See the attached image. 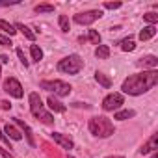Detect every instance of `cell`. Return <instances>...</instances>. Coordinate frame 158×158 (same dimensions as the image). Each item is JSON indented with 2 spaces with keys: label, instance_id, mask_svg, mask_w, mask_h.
I'll return each mask as SVG.
<instances>
[{
  "label": "cell",
  "instance_id": "11",
  "mask_svg": "<svg viewBox=\"0 0 158 158\" xmlns=\"http://www.w3.org/2000/svg\"><path fill=\"white\" fill-rule=\"evenodd\" d=\"M138 65H139V67H151V69H156V65H158V58H156V56H145V58H141V60L138 61Z\"/></svg>",
  "mask_w": 158,
  "mask_h": 158
},
{
  "label": "cell",
  "instance_id": "27",
  "mask_svg": "<svg viewBox=\"0 0 158 158\" xmlns=\"http://www.w3.org/2000/svg\"><path fill=\"white\" fill-rule=\"evenodd\" d=\"M17 56H19V60H21V63H23L24 67H28V60H26V56H24V52H23L21 48H17Z\"/></svg>",
  "mask_w": 158,
  "mask_h": 158
},
{
  "label": "cell",
  "instance_id": "22",
  "mask_svg": "<svg viewBox=\"0 0 158 158\" xmlns=\"http://www.w3.org/2000/svg\"><path fill=\"white\" fill-rule=\"evenodd\" d=\"M0 30H2V32H6L8 35H13V34L17 32L13 24H10L8 21H2V19H0Z\"/></svg>",
  "mask_w": 158,
  "mask_h": 158
},
{
  "label": "cell",
  "instance_id": "15",
  "mask_svg": "<svg viewBox=\"0 0 158 158\" xmlns=\"http://www.w3.org/2000/svg\"><path fill=\"white\" fill-rule=\"evenodd\" d=\"M95 80H97L102 88H112V80H110L104 73H99V71H97V73H95Z\"/></svg>",
  "mask_w": 158,
  "mask_h": 158
},
{
  "label": "cell",
  "instance_id": "12",
  "mask_svg": "<svg viewBox=\"0 0 158 158\" xmlns=\"http://www.w3.org/2000/svg\"><path fill=\"white\" fill-rule=\"evenodd\" d=\"M4 132H6V134H8V138H10V139H13V141H19V139L23 138V134H21V132H19V130H17L13 125H10V123L6 125Z\"/></svg>",
  "mask_w": 158,
  "mask_h": 158
},
{
  "label": "cell",
  "instance_id": "30",
  "mask_svg": "<svg viewBox=\"0 0 158 158\" xmlns=\"http://www.w3.org/2000/svg\"><path fill=\"white\" fill-rule=\"evenodd\" d=\"M104 8L106 10H117V8H121V2H106Z\"/></svg>",
  "mask_w": 158,
  "mask_h": 158
},
{
  "label": "cell",
  "instance_id": "18",
  "mask_svg": "<svg viewBox=\"0 0 158 158\" xmlns=\"http://www.w3.org/2000/svg\"><path fill=\"white\" fill-rule=\"evenodd\" d=\"M95 56H97L99 60H106V58L110 56V48H108L106 45H99L97 50H95Z\"/></svg>",
  "mask_w": 158,
  "mask_h": 158
},
{
  "label": "cell",
  "instance_id": "4",
  "mask_svg": "<svg viewBox=\"0 0 158 158\" xmlns=\"http://www.w3.org/2000/svg\"><path fill=\"white\" fill-rule=\"evenodd\" d=\"M84 67V60L78 56V54H71L63 60L58 61V71L61 73H67V74H76L80 73V69Z\"/></svg>",
  "mask_w": 158,
  "mask_h": 158
},
{
  "label": "cell",
  "instance_id": "34",
  "mask_svg": "<svg viewBox=\"0 0 158 158\" xmlns=\"http://www.w3.org/2000/svg\"><path fill=\"white\" fill-rule=\"evenodd\" d=\"M0 104H2V108H10V106H11V104H10V102H6V101H4V102H0Z\"/></svg>",
  "mask_w": 158,
  "mask_h": 158
},
{
  "label": "cell",
  "instance_id": "21",
  "mask_svg": "<svg viewBox=\"0 0 158 158\" xmlns=\"http://www.w3.org/2000/svg\"><path fill=\"white\" fill-rule=\"evenodd\" d=\"M121 48H123L125 52H132V50L136 48V43H134V39H132V37H127V39H123V41H121Z\"/></svg>",
  "mask_w": 158,
  "mask_h": 158
},
{
  "label": "cell",
  "instance_id": "28",
  "mask_svg": "<svg viewBox=\"0 0 158 158\" xmlns=\"http://www.w3.org/2000/svg\"><path fill=\"white\" fill-rule=\"evenodd\" d=\"M21 0H0V6L2 8H6V6H15V4H19Z\"/></svg>",
  "mask_w": 158,
  "mask_h": 158
},
{
  "label": "cell",
  "instance_id": "26",
  "mask_svg": "<svg viewBox=\"0 0 158 158\" xmlns=\"http://www.w3.org/2000/svg\"><path fill=\"white\" fill-rule=\"evenodd\" d=\"M58 24H60L61 32H69V19H67L65 15H60V17H58Z\"/></svg>",
  "mask_w": 158,
  "mask_h": 158
},
{
  "label": "cell",
  "instance_id": "9",
  "mask_svg": "<svg viewBox=\"0 0 158 158\" xmlns=\"http://www.w3.org/2000/svg\"><path fill=\"white\" fill-rule=\"evenodd\" d=\"M52 139H54L60 147H63V149H73V147H74L73 139H71L69 136L61 134V132H52Z\"/></svg>",
  "mask_w": 158,
  "mask_h": 158
},
{
  "label": "cell",
  "instance_id": "2",
  "mask_svg": "<svg viewBox=\"0 0 158 158\" xmlns=\"http://www.w3.org/2000/svg\"><path fill=\"white\" fill-rule=\"evenodd\" d=\"M89 132L97 138H110L115 128H114V123L104 117V115H99V117H91L89 119Z\"/></svg>",
  "mask_w": 158,
  "mask_h": 158
},
{
  "label": "cell",
  "instance_id": "16",
  "mask_svg": "<svg viewBox=\"0 0 158 158\" xmlns=\"http://www.w3.org/2000/svg\"><path fill=\"white\" fill-rule=\"evenodd\" d=\"M48 106H50V110H54V112H58V114H63L65 112V106L60 102V101H56L54 97H48Z\"/></svg>",
  "mask_w": 158,
  "mask_h": 158
},
{
  "label": "cell",
  "instance_id": "20",
  "mask_svg": "<svg viewBox=\"0 0 158 158\" xmlns=\"http://www.w3.org/2000/svg\"><path fill=\"white\" fill-rule=\"evenodd\" d=\"M134 115H136V112H134V110H121V112H117V114L114 115V119L125 121V119H130V117H134Z\"/></svg>",
  "mask_w": 158,
  "mask_h": 158
},
{
  "label": "cell",
  "instance_id": "32",
  "mask_svg": "<svg viewBox=\"0 0 158 158\" xmlns=\"http://www.w3.org/2000/svg\"><path fill=\"white\" fill-rule=\"evenodd\" d=\"M0 139H2L4 143H8V145H10V138H8V136H6V134L2 132V130H0Z\"/></svg>",
  "mask_w": 158,
  "mask_h": 158
},
{
  "label": "cell",
  "instance_id": "37",
  "mask_svg": "<svg viewBox=\"0 0 158 158\" xmlns=\"http://www.w3.org/2000/svg\"><path fill=\"white\" fill-rule=\"evenodd\" d=\"M0 74H2V69H0Z\"/></svg>",
  "mask_w": 158,
  "mask_h": 158
},
{
  "label": "cell",
  "instance_id": "35",
  "mask_svg": "<svg viewBox=\"0 0 158 158\" xmlns=\"http://www.w3.org/2000/svg\"><path fill=\"white\" fill-rule=\"evenodd\" d=\"M151 158H158V152H152V156Z\"/></svg>",
  "mask_w": 158,
  "mask_h": 158
},
{
  "label": "cell",
  "instance_id": "36",
  "mask_svg": "<svg viewBox=\"0 0 158 158\" xmlns=\"http://www.w3.org/2000/svg\"><path fill=\"white\" fill-rule=\"evenodd\" d=\"M106 158H123V156H106Z\"/></svg>",
  "mask_w": 158,
  "mask_h": 158
},
{
  "label": "cell",
  "instance_id": "1",
  "mask_svg": "<svg viewBox=\"0 0 158 158\" xmlns=\"http://www.w3.org/2000/svg\"><path fill=\"white\" fill-rule=\"evenodd\" d=\"M158 82V71L151 69V71H143V73H136L130 74L127 80L123 82L121 89L127 95H141L145 91H149L151 88H154Z\"/></svg>",
  "mask_w": 158,
  "mask_h": 158
},
{
  "label": "cell",
  "instance_id": "25",
  "mask_svg": "<svg viewBox=\"0 0 158 158\" xmlns=\"http://www.w3.org/2000/svg\"><path fill=\"white\" fill-rule=\"evenodd\" d=\"M143 19H145V21H147L151 26H154V24L158 23V15H156L154 11H149V13H145V15H143Z\"/></svg>",
  "mask_w": 158,
  "mask_h": 158
},
{
  "label": "cell",
  "instance_id": "19",
  "mask_svg": "<svg viewBox=\"0 0 158 158\" xmlns=\"http://www.w3.org/2000/svg\"><path fill=\"white\" fill-rule=\"evenodd\" d=\"M30 54H32V60L37 61V63L43 60V50H41L37 45H32V47H30Z\"/></svg>",
  "mask_w": 158,
  "mask_h": 158
},
{
  "label": "cell",
  "instance_id": "6",
  "mask_svg": "<svg viewBox=\"0 0 158 158\" xmlns=\"http://www.w3.org/2000/svg\"><path fill=\"white\" fill-rule=\"evenodd\" d=\"M101 17H102V11H101V10H91V11H84V13H76V15H74V23H76V24L89 26V24H93L95 21H99Z\"/></svg>",
  "mask_w": 158,
  "mask_h": 158
},
{
  "label": "cell",
  "instance_id": "8",
  "mask_svg": "<svg viewBox=\"0 0 158 158\" xmlns=\"http://www.w3.org/2000/svg\"><path fill=\"white\" fill-rule=\"evenodd\" d=\"M4 89H6L8 95H11V97H15V99H21V97L24 95L23 86H21V82L17 80V78H8V80L4 82Z\"/></svg>",
  "mask_w": 158,
  "mask_h": 158
},
{
  "label": "cell",
  "instance_id": "14",
  "mask_svg": "<svg viewBox=\"0 0 158 158\" xmlns=\"http://www.w3.org/2000/svg\"><path fill=\"white\" fill-rule=\"evenodd\" d=\"M154 34H156V28L149 24V26H145V28H143V30L139 32V39H141V41H147V39L154 37Z\"/></svg>",
  "mask_w": 158,
  "mask_h": 158
},
{
  "label": "cell",
  "instance_id": "31",
  "mask_svg": "<svg viewBox=\"0 0 158 158\" xmlns=\"http://www.w3.org/2000/svg\"><path fill=\"white\" fill-rule=\"evenodd\" d=\"M0 156H2V158H15V156H13L11 152H8L4 147H0Z\"/></svg>",
  "mask_w": 158,
  "mask_h": 158
},
{
  "label": "cell",
  "instance_id": "7",
  "mask_svg": "<svg viewBox=\"0 0 158 158\" xmlns=\"http://www.w3.org/2000/svg\"><path fill=\"white\" fill-rule=\"evenodd\" d=\"M123 93H110L104 101H102V110L104 112H114V110H117V108H121V104H123Z\"/></svg>",
  "mask_w": 158,
  "mask_h": 158
},
{
  "label": "cell",
  "instance_id": "17",
  "mask_svg": "<svg viewBox=\"0 0 158 158\" xmlns=\"http://www.w3.org/2000/svg\"><path fill=\"white\" fill-rule=\"evenodd\" d=\"M15 123H17V125H19V127H21V128L26 132V139H28V143H30V145H35V141H34V136H32V130H30V127H28V125H24L21 119H15Z\"/></svg>",
  "mask_w": 158,
  "mask_h": 158
},
{
  "label": "cell",
  "instance_id": "33",
  "mask_svg": "<svg viewBox=\"0 0 158 158\" xmlns=\"http://www.w3.org/2000/svg\"><path fill=\"white\" fill-rule=\"evenodd\" d=\"M0 61H2V63H8L10 58H8V56H0Z\"/></svg>",
  "mask_w": 158,
  "mask_h": 158
},
{
  "label": "cell",
  "instance_id": "13",
  "mask_svg": "<svg viewBox=\"0 0 158 158\" xmlns=\"http://www.w3.org/2000/svg\"><path fill=\"white\" fill-rule=\"evenodd\" d=\"M15 28H17V30H19V32H21L26 39H30V41H34V39H35V34H34L28 26H24L23 23H17V24H15Z\"/></svg>",
  "mask_w": 158,
  "mask_h": 158
},
{
  "label": "cell",
  "instance_id": "3",
  "mask_svg": "<svg viewBox=\"0 0 158 158\" xmlns=\"http://www.w3.org/2000/svg\"><path fill=\"white\" fill-rule=\"evenodd\" d=\"M28 101H30V112H32L41 123H45V125H54V117H52V114H48V112L45 110V104H43L39 93H35V91L30 93Z\"/></svg>",
  "mask_w": 158,
  "mask_h": 158
},
{
  "label": "cell",
  "instance_id": "5",
  "mask_svg": "<svg viewBox=\"0 0 158 158\" xmlns=\"http://www.w3.org/2000/svg\"><path fill=\"white\" fill-rule=\"evenodd\" d=\"M41 88L43 89H47V91H52L54 95H58V97H67L69 93H71V86L67 84V82H63V80H43L41 82Z\"/></svg>",
  "mask_w": 158,
  "mask_h": 158
},
{
  "label": "cell",
  "instance_id": "10",
  "mask_svg": "<svg viewBox=\"0 0 158 158\" xmlns=\"http://www.w3.org/2000/svg\"><path fill=\"white\" fill-rule=\"evenodd\" d=\"M156 149H158V134H152V136L149 138V141H147V143H143V147L139 149V152H141V154L156 152Z\"/></svg>",
  "mask_w": 158,
  "mask_h": 158
},
{
  "label": "cell",
  "instance_id": "23",
  "mask_svg": "<svg viewBox=\"0 0 158 158\" xmlns=\"http://www.w3.org/2000/svg\"><path fill=\"white\" fill-rule=\"evenodd\" d=\"M54 11V6H50V4H39V6H35V13H52Z\"/></svg>",
  "mask_w": 158,
  "mask_h": 158
},
{
  "label": "cell",
  "instance_id": "29",
  "mask_svg": "<svg viewBox=\"0 0 158 158\" xmlns=\"http://www.w3.org/2000/svg\"><path fill=\"white\" fill-rule=\"evenodd\" d=\"M0 45H2V47H11V39L0 34Z\"/></svg>",
  "mask_w": 158,
  "mask_h": 158
},
{
  "label": "cell",
  "instance_id": "24",
  "mask_svg": "<svg viewBox=\"0 0 158 158\" xmlns=\"http://www.w3.org/2000/svg\"><path fill=\"white\" fill-rule=\"evenodd\" d=\"M88 39L93 43V45H101V35H99V32L97 30H89V34H88Z\"/></svg>",
  "mask_w": 158,
  "mask_h": 158
}]
</instances>
